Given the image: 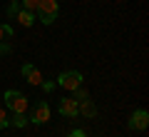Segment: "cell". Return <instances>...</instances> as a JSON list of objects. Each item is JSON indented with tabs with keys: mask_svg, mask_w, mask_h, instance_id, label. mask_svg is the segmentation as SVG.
<instances>
[{
	"mask_svg": "<svg viewBox=\"0 0 149 137\" xmlns=\"http://www.w3.org/2000/svg\"><path fill=\"white\" fill-rule=\"evenodd\" d=\"M60 15V5L57 0H40V5H37V20L42 22V25H52Z\"/></svg>",
	"mask_w": 149,
	"mask_h": 137,
	"instance_id": "6da1fadb",
	"label": "cell"
},
{
	"mask_svg": "<svg viewBox=\"0 0 149 137\" xmlns=\"http://www.w3.org/2000/svg\"><path fill=\"white\" fill-rule=\"evenodd\" d=\"M5 105L10 112H25L27 110V97L22 95L20 90H5Z\"/></svg>",
	"mask_w": 149,
	"mask_h": 137,
	"instance_id": "7a4b0ae2",
	"label": "cell"
},
{
	"mask_svg": "<svg viewBox=\"0 0 149 137\" xmlns=\"http://www.w3.org/2000/svg\"><path fill=\"white\" fill-rule=\"evenodd\" d=\"M57 85L72 92V90H77V87L82 85V72H77V70H65V72H60Z\"/></svg>",
	"mask_w": 149,
	"mask_h": 137,
	"instance_id": "3957f363",
	"label": "cell"
},
{
	"mask_svg": "<svg viewBox=\"0 0 149 137\" xmlns=\"http://www.w3.org/2000/svg\"><path fill=\"white\" fill-rule=\"evenodd\" d=\"M127 125H129V130H134V132H142V130H147V127H149V112L144 110V107L134 110Z\"/></svg>",
	"mask_w": 149,
	"mask_h": 137,
	"instance_id": "277c9868",
	"label": "cell"
},
{
	"mask_svg": "<svg viewBox=\"0 0 149 137\" xmlns=\"http://www.w3.org/2000/svg\"><path fill=\"white\" fill-rule=\"evenodd\" d=\"M47 120H50V105L45 100L35 102V107H32V112H30V122L32 125H45Z\"/></svg>",
	"mask_w": 149,
	"mask_h": 137,
	"instance_id": "5b68a950",
	"label": "cell"
},
{
	"mask_svg": "<svg viewBox=\"0 0 149 137\" xmlns=\"http://www.w3.org/2000/svg\"><path fill=\"white\" fill-rule=\"evenodd\" d=\"M22 77H25V82H30L32 87L42 82V72H40V70H37L35 65H30V63H25V65H22Z\"/></svg>",
	"mask_w": 149,
	"mask_h": 137,
	"instance_id": "8992f818",
	"label": "cell"
},
{
	"mask_svg": "<svg viewBox=\"0 0 149 137\" xmlns=\"http://www.w3.org/2000/svg\"><path fill=\"white\" fill-rule=\"evenodd\" d=\"M57 112L62 117H74L77 115V100H74V97H62L60 105H57Z\"/></svg>",
	"mask_w": 149,
	"mask_h": 137,
	"instance_id": "52a82bcc",
	"label": "cell"
},
{
	"mask_svg": "<svg viewBox=\"0 0 149 137\" xmlns=\"http://www.w3.org/2000/svg\"><path fill=\"white\" fill-rule=\"evenodd\" d=\"M77 115H82V117H87V120H92V117L97 115V105L87 97V100H80L77 102Z\"/></svg>",
	"mask_w": 149,
	"mask_h": 137,
	"instance_id": "ba28073f",
	"label": "cell"
},
{
	"mask_svg": "<svg viewBox=\"0 0 149 137\" xmlns=\"http://www.w3.org/2000/svg\"><path fill=\"white\" fill-rule=\"evenodd\" d=\"M15 18H17V22H20L22 27H32V25H35V13H30V10H22V8H20Z\"/></svg>",
	"mask_w": 149,
	"mask_h": 137,
	"instance_id": "9c48e42d",
	"label": "cell"
},
{
	"mask_svg": "<svg viewBox=\"0 0 149 137\" xmlns=\"http://www.w3.org/2000/svg\"><path fill=\"white\" fill-rule=\"evenodd\" d=\"M8 120H10V125H13V127H17V130H22V127L30 125V117H25V112H13Z\"/></svg>",
	"mask_w": 149,
	"mask_h": 137,
	"instance_id": "30bf717a",
	"label": "cell"
},
{
	"mask_svg": "<svg viewBox=\"0 0 149 137\" xmlns=\"http://www.w3.org/2000/svg\"><path fill=\"white\" fill-rule=\"evenodd\" d=\"M13 37V27L10 25H0V42H8Z\"/></svg>",
	"mask_w": 149,
	"mask_h": 137,
	"instance_id": "8fae6325",
	"label": "cell"
},
{
	"mask_svg": "<svg viewBox=\"0 0 149 137\" xmlns=\"http://www.w3.org/2000/svg\"><path fill=\"white\" fill-rule=\"evenodd\" d=\"M37 5H40V0H22V10L35 13V10H37Z\"/></svg>",
	"mask_w": 149,
	"mask_h": 137,
	"instance_id": "7c38bea8",
	"label": "cell"
},
{
	"mask_svg": "<svg viewBox=\"0 0 149 137\" xmlns=\"http://www.w3.org/2000/svg\"><path fill=\"white\" fill-rule=\"evenodd\" d=\"M17 10H20V3H10V5H8V10H5V15H8V18H15Z\"/></svg>",
	"mask_w": 149,
	"mask_h": 137,
	"instance_id": "4fadbf2b",
	"label": "cell"
},
{
	"mask_svg": "<svg viewBox=\"0 0 149 137\" xmlns=\"http://www.w3.org/2000/svg\"><path fill=\"white\" fill-rule=\"evenodd\" d=\"M5 127H10V120H8V112L0 107V130H5Z\"/></svg>",
	"mask_w": 149,
	"mask_h": 137,
	"instance_id": "5bb4252c",
	"label": "cell"
},
{
	"mask_svg": "<svg viewBox=\"0 0 149 137\" xmlns=\"http://www.w3.org/2000/svg\"><path fill=\"white\" fill-rule=\"evenodd\" d=\"M72 92H74V100H77V102H80V100H87V97H90V95H87V90H82V85H80L77 90H72Z\"/></svg>",
	"mask_w": 149,
	"mask_h": 137,
	"instance_id": "9a60e30c",
	"label": "cell"
},
{
	"mask_svg": "<svg viewBox=\"0 0 149 137\" xmlns=\"http://www.w3.org/2000/svg\"><path fill=\"white\" fill-rule=\"evenodd\" d=\"M40 87H42L45 92H52V90H55V82H52V80H42V82H40Z\"/></svg>",
	"mask_w": 149,
	"mask_h": 137,
	"instance_id": "2e32d148",
	"label": "cell"
},
{
	"mask_svg": "<svg viewBox=\"0 0 149 137\" xmlns=\"http://www.w3.org/2000/svg\"><path fill=\"white\" fill-rule=\"evenodd\" d=\"M67 137H87V132H85V130H72Z\"/></svg>",
	"mask_w": 149,
	"mask_h": 137,
	"instance_id": "e0dca14e",
	"label": "cell"
},
{
	"mask_svg": "<svg viewBox=\"0 0 149 137\" xmlns=\"http://www.w3.org/2000/svg\"><path fill=\"white\" fill-rule=\"evenodd\" d=\"M10 3H20V0H10Z\"/></svg>",
	"mask_w": 149,
	"mask_h": 137,
	"instance_id": "ac0fdd59",
	"label": "cell"
}]
</instances>
